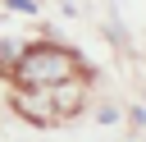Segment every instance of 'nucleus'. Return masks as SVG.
<instances>
[{"label":"nucleus","instance_id":"f257e3e1","mask_svg":"<svg viewBox=\"0 0 146 142\" xmlns=\"http://www.w3.org/2000/svg\"><path fill=\"white\" fill-rule=\"evenodd\" d=\"M14 69H18V82H23V87H55V82L73 78L78 60H73V50H64V46H27V50L14 60Z\"/></svg>","mask_w":146,"mask_h":142},{"label":"nucleus","instance_id":"f03ea898","mask_svg":"<svg viewBox=\"0 0 146 142\" xmlns=\"http://www.w3.org/2000/svg\"><path fill=\"white\" fill-rule=\"evenodd\" d=\"M14 110H18L23 119H32L36 128H41V124H55V105H50V92H41V101H36V96H27V92H18V96H14Z\"/></svg>","mask_w":146,"mask_h":142},{"label":"nucleus","instance_id":"7ed1b4c3","mask_svg":"<svg viewBox=\"0 0 146 142\" xmlns=\"http://www.w3.org/2000/svg\"><path fill=\"white\" fill-rule=\"evenodd\" d=\"M50 105H55V119H68V115H78V105H82V87H78L73 78L55 82V92H50Z\"/></svg>","mask_w":146,"mask_h":142},{"label":"nucleus","instance_id":"20e7f679","mask_svg":"<svg viewBox=\"0 0 146 142\" xmlns=\"http://www.w3.org/2000/svg\"><path fill=\"white\" fill-rule=\"evenodd\" d=\"M18 60V46L14 41H0V64H14Z\"/></svg>","mask_w":146,"mask_h":142}]
</instances>
